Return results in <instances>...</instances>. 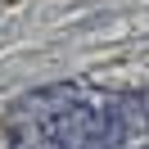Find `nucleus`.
Masks as SVG:
<instances>
[{"label":"nucleus","mask_w":149,"mask_h":149,"mask_svg":"<svg viewBox=\"0 0 149 149\" xmlns=\"http://www.w3.org/2000/svg\"><path fill=\"white\" fill-rule=\"evenodd\" d=\"M77 100H81V95H77V86L54 81V86H41V91H32V95H23V100H14V113H23V118L41 122V127L50 131V122H54L63 109H72Z\"/></svg>","instance_id":"f257e3e1"},{"label":"nucleus","mask_w":149,"mask_h":149,"mask_svg":"<svg viewBox=\"0 0 149 149\" xmlns=\"http://www.w3.org/2000/svg\"><path fill=\"white\" fill-rule=\"evenodd\" d=\"M0 131H5V145H9V149H45V140H50V131L41 127V122L23 118V113H14V109L5 113Z\"/></svg>","instance_id":"f03ea898"}]
</instances>
